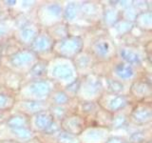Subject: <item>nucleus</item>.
I'll return each mask as SVG.
<instances>
[{
    "label": "nucleus",
    "instance_id": "f8f14e48",
    "mask_svg": "<svg viewBox=\"0 0 152 143\" xmlns=\"http://www.w3.org/2000/svg\"><path fill=\"white\" fill-rule=\"evenodd\" d=\"M40 32V29L38 25H34L33 23L27 22L19 29V40L23 44L31 45L32 41Z\"/></svg>",
    "mask_w": 152,
    "mask_h": 143
},
{
    "label": "nucleus",
    "instance_id": "ddd939ff",
    "mask_svg": "<svg viewBox=\"0 0 152 143\" xmlns=\"http://www.w3.org/2000/svg\"><path fill=\"white\" fill-rule=\"evenodd\" d=\"M129 93L131 97L139 99H145V97H149L151 94L150 83L145 80L135 79L134 81H132L130 85Z\"/></svg>",
    "mask_w": 152,
    "mask_h": 143
},
{
    "label": "nucleus",
    "instance_id": "1a4fd4ad",
    "mask_svg": "<svg viewBox=\"0 0 152 143\" xmlns=\"http://www.w3.org/2000/svg\"><path fill=\"white\" fill-rule=\"evenodd\" d=\"M137 68L134 66H131L123 61H119L113 66V76L111 77L115 78L119 81L126 83L128 81H134L137 76Z\"/></svg>",
    "mask_w": 152,
    "mask_h": 143
},
{
    "label": "nucleus",
    "instance_id": "f257e3e1",
    "mask_svg": "<svg viewBox=\"0 0 152 143\" xmlns=\"http://www.w3.org/2000/svg\"><path fill=\"white\" fill-rule=\"evenodd\" d=\"M84 42L80 36H68L63 40L53 43L52 52L58 57L72 60L80 52L83 51Z\"/></svg>",
    "mask_w": 152,
    "mask_h": 143
},
{
    "label": "nucleus",
    "instance_id": "f03ea898",
    "mask_svg": "<svg viewBox=\"0 0 152 143\" xmlns=\"http://www.w3.org/2000/svg\"><path fill=\"white\" fill-rule=\"evenodd\" d=\"M88 52L94 57V59L100 61L112 60L113 57L117 55L115 45L110 39L107 38V36H100L94 40L90 45V50Z\"/></svg>",
    "mask_w": 152,
    "mask_h": 143
},
{
    "label": "nucleus",
    "instance_id": "f3484780",
    "mask_svg": "<svg viewBox=\"0 0 152 143\" xmlns=\"http://www.w3.org/2000/svg\"><path fill=\"white\" fill-rule=\"evenodd\" d=\"M107 93L116 94H124L125 90V83L122 81H119L113 77H107Z\"/></svg>",
    "mask_w": 152,
    "mask_h": 143
},
{
    "label": "nucleus",
    "instance_id": "aec40b11",
    "mask_svg": "<svg viewBox=\"0 0 152 143\" xmlns=\"http://www.w3.org/2000/svg\"><path fill=\"white\" fill-rule=\"evenodd\" d=\"M57 143H81L77 136L71 135L69 133H66L61 130L56 136Z\"/></svg>",
    "mask_w": 152,
    "mask_h": 143
},
{
    "label": "nucleus",
    "instance_id": "4be33fe9",
    "mask_svg": "<svg viewBox=\"0 0 152 143\" xmlns=\"http://www.w3.org/2000/svg\"><path fill=\"white\" fill-rule=\"evenodd\" d=\"M119 13L118 11L114 9L107 10V12L104 13V20L107 24H111V25H116V23L119 22Z\"/></svg>",
    "mask_w": 152,
    "mask_h": 143
},
{
    "label": "nucleus",
    "instance_id": "0eeeda50",
    "mask_svg": "<svg viewBox=\"0 0 152 143\" xmlns=\"http://www.w3.org/2000/svg\"><path fill=\"white\" fill-rule=\"evenodd\" d=\"M36 55L28 50H20L16 52H13L12 55L9 56V61L14 69H21L28 67V71L33 66L36 60Z\"/></svg>",
    "mask_w": 152,
    "mask_h": 143
},
{
    "label": "nucleus",
    "instance_id": "5701e85b",
    "mask_svg": "<svg viewBox=\"0 0 152 143\" xmlns=\"http://www.w3.org/2000/svg\"><path fill=\"white\" fill-rule=\"evenodd\" d=\"M8 32H9V27L7 25H5L4 23L0 22V38L6 36Z\"/></svg>",
    "mask_w": 152,
    "mask_h": 143
},
{
    "label": "nucleus",
    "instance_id": "4468645a",
    "mask_svg": "<svg viewBox=\"0 0 152 143\" xmlns=\"http://www.w3.org/2000/svg\"><path fill=\"white\" fill-rule=\"evenodd\" d=\"M9 129L16 128H31V116L24 114H16L14 116H11L5 121Z\"/></svg>",
    "mask_w": 152,
    "mask_h": 143
},
{
    "label": "nucleus",
    "instance_id": "2eb2a0df",
    "mask_svg": "<svg viewBox=\"0 0 152 143\" xmlns=\"http://www.w3.org/2000/svg\"><path fill=\"white\" fill-rule=\"evenodd\" d=\"M48 103L50 105H55V106H66L69 104L71 98L69 97L64 90L54 89L50 94V97L48 98Z\"/></svg>",
    "mask_w": 152,
    "mask_h": 143
},
{
    "label": "nucleus",
    "instance_id": "423d86ee",
    "mask_svg": "<svg viewBox=\"0 0 152 143\" xmlns=\"http://www.w3.org/2000/svg\"><path fill=\"white\" fill-rule=\"evenodd\" d=\"M61 129L63 131L69 133L71 135L79 136L86 130L85 119L77 114L72 113L71 114H68L63 120L60 122Z\"/></svg>",
    "mask_w": 152,
    "mask_h": 143
},
{
    "label": "nucleus",
    "instance_id": "6e6552de",
    "mask_svg": "<svg viewBox=\"0 0 152 143\" xmlns=\"http://www.w3.org/2000/svg\"><path fill=\"white\" fill-rule=\"evenodd\" d=\"M151 105L150 103L142 102V104L136 106L128 116V121H131L135 125L142 126L151 121Z\"/></svg>",
    "mask_w": 152,
    "mask_h": 143
},
{
    "label": "nucleus",
    "instance_id": "dca6fc26",
    "mask_svg": "<svg viewBox=\"0 0 152 143\" xmlns=\"http://www.w3.org/2000/svg\"><path fill=\"white\" fill-rule=\"evenodd\" d=\"M34 125L36 130L40 131L41 133L44 132L48 128V126L51 123V121L53 120L49 110H46V111H43L34 114Z\"/></svg>",
    "mask_w": 152,
    "mask_h": 143
},
{
    "label": "nucleus",
    "instance_id": "412c9836",
    "mask_svg": "<svg viewBox=\"0 0 152 143\" xmlns=\"http://www.w3.org/2000/svg\"><path fill=\"white\" fill-rule=\"evenodd\" d=\"M80 12V10H78L77 5L74 3H70L68 5V7L65 10L64 12V18L66 20H73V19L77 16V13Z\"/></svg>",
    "mask_w": 152,
    "mask_h": 143
},
{
    "label": "nucleus",
    "instance_id": "a211bd4d",
    "mask_svg": "<svg viewBox=\"0 0 152 143\" xmlns=\"http://www.w3.org/2000/svg\"><path fill=\"white\" fill-rule=\"evenodd\" d=\"M16 97L11 94L0 93V111L9 112L10 110L15 106Z\"/></svg>",
    "mask_w": 152,
    "mask_h": 143
},
{
    "label": "nucleus",
    "instance_id": "39448f33",
    "mask_svg": "<svg viewBox=\"0 0 152 143\" xmlns=\"http://www.w3.org/2000/svg\"><path fill=\"white\" fill-rule=\"evenodd\" d=\"M52 78L53 82L57 84L58 82H66L68 85L78 78V74L75 67L72 64L69 63H59L54 66L52 69Z\"/></svg>",
    "mask_w": 152,
    "mask_h": 143
},
{
    "label": "nucleus",
    "instance_id": "6ab92c4d",
    "mask_svg": "<svg viewBox=\"0 0 152 143\" xmlns=\"http://www.w3.org/2000/svg\"><path fill=\"white\" fill-rule=\"evenodd\" d=\"M128 116H129V114H125L124 111L113 114L110 127L115 128V129L124 127V125L128 121Z\"/></svg>",
    "mask_w": 152,
    "mask_h": 143
},
{
    "label": "nucleus",
    "instance_id": "20e7f679",
    "mask_svg": "<svg viewBox=\"0 0 152 143\" xmlns=\"http://www.w3.org/2000/svg\"><path fill=\"white\" fill-rule=\"evenodd\" d=\"M54 85L56 84L52 80L44 78L28 81L25 88L30 89L32 95L30 97V99L27 100H41L42 98H46L48 100L52 91L55 89L53 88Z\"/></svg>",
    "mask_w": 152,
    "mask_h": 143
},
{
    "label": "nucleus",
    "instance_id": "9d476101",
    "mask_svg": "<svg viewBox=\"0 0 152 143\" xmlns=\"http://www.w3.org/2000/svg\"><path fill=\"white\" fill-rule=\"evenodd\" d=\"M53 40L51 39L50 35L46 32H41L38 33V35L35 37V39L32 41V43L30 45V50L34 52L36 55L45 54L47 52L52 51L53 47Z\"/></svg>",
    "mask_w": 152,
    "mask_h": 143
},
{
    "label": "nucleus",
    "instance_id": "b1692460",
    "mask_svg": "<svg viewBox=\"0 0 152 143\" xmlns=\"http://www.w3.org/2000/svg\"><path fill=\"white\" fill-rule=\"evenodd\" d=\"M126 140L122 139L120 137H109L104 141V143H124Z\"/></svg>",
    "mask_w": 152,
    "mask_h": 143
},
{
    "label": "nucleus",
    "instance_id": "393cba45",
    "mask_svg": "<svg viewBox=\"0 0 152 143\" xmlns=\"http://www.w3.org/2000/svg\"><path fill=\"white\" fill-rule=\"evenodd\" d=\"M38 143H42L41 141H39V140H38Z\"/></svg>",
    "mask_w": 152,
    "mask_h": 143
},
{
    "label": "nucleus",
    "instance_id": "9b49d317",
    "mask_svg": "<svg viewBox=\"0 0 152 143\" xmlns=\"http://www.w3.org/2000/svg\"><path fill=\"white\" fill-rule=\"evenodd\" d=\"M117 55L120 56L121 61L134 66L136 68L142 66V61H144V58H142L139 51H137V49L132 47L120 48L119 50H117Z\"/></svg>",
    "mask_w": 152,
    "mask_h": 143
},
{
    "label": "nucleus",
    "instance_id": "7ed1b4c3",
    "mask_svg": "<svg viewBox=\"0 0 152 143\" xmlns=\"http://www.w3.org/2000/svg\"><path fill=\"white\" fill-rule=\"evenodd\" d=\"M97 103L104 110L110 114H115L118 112L124 111L129 103L126 94H116L104 93L101 94V95L97 99Z\"/></svg>",
    "mask_w": 152,
    "mask_h": 143
}]
</instances>
